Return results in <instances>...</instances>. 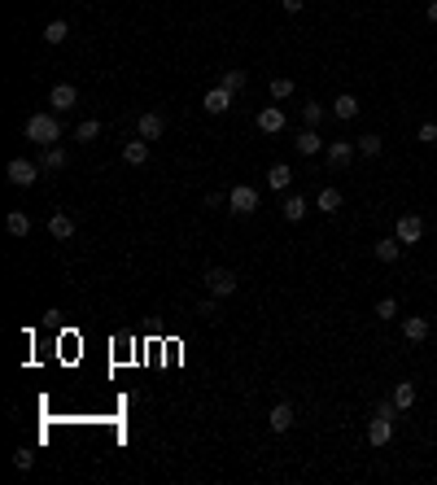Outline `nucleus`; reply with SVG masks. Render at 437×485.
I'll use <instances>...</instances> for the list:
<instances>
[{
	"instance_id": "nucleus-17",
	"label": "nucleus",
	"mask_w": 437,
	"mask_h": 485,
	"mask_svg": "<svg viewBox=\"0 0 437 485\" xmlns=\"http://www.w3.org/2000/svg\"><path fill=\"white\" fill-rule=\"evenodd\" d=\"M66 162H70V153L62 145H49V149H44V158H40V171H62Z\"/></svg>"
},
{
	"instance_id": "nucleus-24",
	"label": "nucleus",
	"mask_w": 437,
	"mask_h": 485,
	"mask_svg": "<svg viewBox=\"0 0 437 485\" xmlns=\"http://www.w3.org/2000/svg\"><path fill=\"white\" fill-rule=\"evenodd\" d=\"M70 40V27H66V18H57L44 27V44H66Z\"/></svg>"
},
{
	"instance_id": "nucleus-34",
	"label": "nucleus",
	"mask_w": 437,
	"mask_h": 485,
	"mask_svg": "<svg viewBox=\"0 0 437 485\" xmlns=\"http://www.w3.org/2000/svg\"><path fill=\"white\" fill-rule=\"evenodd\" d=\"M31 464H35V455H31V451H27V446H22V451H18V455H14V468H18V472H27V468H31Z\"/></svg>"
},
{
	"instance_id": "nucleus-29",
	"label": "nucleus",
	"mask_w": 437,
	"mask_h": 485,
	"mask_svg": "<svg viewBox=\"0 0 437 485\" xmlns=\"http://www.w3.org/2000/svg\"><path fill=\"white\" fill-rule=\"evenodd\" d=\"M302 118H306V127H320V123H324V105L306 101V105H302Z\"/></svg>"
},
{
	"instance_id": "nucleus-11",
	"label": "nucleus",
	"mask_w": 437,
	"mask_h": 485,
	"mask_svg": "<svg viewBox=\"0 0 437 485\" xmlns=\"http://www.w3.org/2000/svg\"><path fill=\"white\" fill-rule=\"evenodd\" d=\"M75 101H79V92H75V84H57L53 92H49V105H53V110H75Z\"/></svg>"
},
{
	"instance_id": "nucleus-5",
	"label": "nucleus",
	"mask_w": 437,
	"mask_h": 485,
	"mask_svg": "<svg viewBox=\"0 0 437 485\" xmlns=\"http://www.w3.org/2000/svg\"><path fill=\"white\" fill-rule=\"evenodd\" d=\"M394 236H398L403 245H420V241H424V219H420V215H398Z\"/></svg>"
},
{
	"instance_id": "nucleus-14",
	"label": "nucleus",
	"mask_w": 437,
	"mask_h": 485,
	"mask_svg": "<svg viewBox=\"0 0 437 485\" xmlns=\"http://www.w3.org/2000/svg\"><path fill=\"white\" fill-rule=\"evenodd\" d=\"M123 162H127V167H145V162H149V140H127V145H123Z\"/></svg>"
},
{
	"instance_id": "nucleus-16",
	"label": "nucleus",
	"mask_w": 437,
	"mask_h": 485,
	"mask_svg": "<svg viewBox=\"0 0 437 485\" xmlns=\"http://www.w3.org/2000/svg\"><path fill=\"white\" fill-rule=\"evenodd\" d=\"M359 110H363V105H359V97H354V92H341V97L333 101V114L341 118V123H350V118H359Z\"/></svg>"
},
{
	"instance_id": "nucleus-4",
	"label": "nucleus",
	"mask_w": 437,
	"mask_h": 485,
	"mask_svg": "<svg viewBox=\"0 0 437 485\" xmlns=\"http://www.w3.org/2000/svg\"><path fill=\"white\" fill-rule=\"evenodd\" d=\"M228 206H232V215H254L258 210V188H250V184H236L232 193H228Z\"/></svg>"
},
{
	"instance_id": "nucleus-19",
	"label": "nucleus",
	"mask_w": 437,
	"mask_h": 485,
	"mask_svg": "<svg viewBox=\"0 0 437 485\" xmlns=\"http://www.w3.org/2000/svg\"><path fill=\"white\" fill-rule=\"evenodd\" d=\"M49 232L57 236V241H70V236H75V219H70L66 210H57V215L49 219Z\"/></svg>"
},
{
	"instance_id": "nucleus-33",
	"label": "nucleus",
	"mask_w": 437,
	"mask_h": 485,
	"mask_svg": "<svg viewBox=\"0 0 437 485\" xmlns=\"http://www.w3.org/2000/svg\"><path fill=\"white\" fill-rule=\"evenodd\" d=\"M416 140H420V145H437V123H420Z\"/></svg>"
},
{
	"instance_id": "nucleus-22",
	"label": "nucleus",
	"mask_w": 437,
	"mask_h": 485,
	"mask_svg": "<svg viewBox=\"0 0 437 485\" xmlns=\"http://www.w3.org/2000/svg\"><path fill=\"white\" fill-rule=\"evenodd\" d=\"M280 215H285L289 223H302V219H306V197H298V193H293V197H285Z\"/></svg>"
},
{
	"instance_id": "nucleus-35",
	"label": "nucleus",
	"mask_w": 437,
	"mask_h": 485,
	"mask_svg": "<svg viewBox=\"0 0 437 485\" xmlns=\"http://www.w3.org/2000/svg\"><path fill=\"white\" fill-rule=\"evenodd\" d=\"M280 5H285V14H302V9H306V0H280Z\"/></svg>"
},
{
	"instance_id": "nucleus-7",
	"label": "nucleus",
	"mask_w": 437,
	"mask_h": 485,
	"mask_svg": "<svg viewBox=\"0 0 437 485\" xmlns=\"http://www.w3.org/2000/svg\"><path fill=\"white\" fill-rule=\"evenodd\" d=\"M429 333H433V324L424 315H407L403 319V337L411 341V346H420V341H429Z\"/></svg>"
},
{
	"instance_id": "nucleus-13",
	"label": "nucleus",
	"mask_w": 437,
	"mask_h": 485,
	"mask_svg": "<svg viewBox=\"0 0 437 485\" xmlns=\"http://www.w3.org/2000/svg\"><path fill=\"white\" fill-rule=\"evenodd\" d=\"M162 132H167V118L162 114H140V127H136L140 140H158Z\"/></svg>"
},
{
	"instance_id": "nucleus-31",
	"label": "nucleus",
	"mask_w": 437,
	"mask_h": 485,
	"mask_svg": "<svg viewBox=\"0 0 437 485\" xmlns=\"http://www.w3.org/2000/svg\"><path fill=\"white\" fill-rule=\"evenodd\" d=\"M197 315L206 319V324H219V302L215 298H206V302H197Z\"/></svg>"
},
{
	"instance_id": "nucleus-2",
	"label": "nucleus",
	"mask_w": 437,
	"mask_h": 485,
	"mask_svg": "<svg viewBox=\"0 0 437 485\" xmlns=\"http://www.w3.org/2000/svg\"><path fill=\"white\" fill-rule=\"evenodd\" d=\"M206 289L215 293V298H232L236 293V271H228V267H206Z\"/></svg>"
},
{
	"instance_id": "nucleus-27",
	"label": "nucleus",
	"mask_w": 437,
	"mask_h": 485,
	"mask_svg": "<svg viewBox=\"0 0 437 485\" xmlns=\"http://www.w3.org/2000/svg\"><path fill=\"white\" fill-rule=\"evenodd\" d=\"M219 88H228L232 97L245 88V70H223V79H219Z\"/></svg>"
},
{
	"instance_id": "nucleus-20",
	"label": "nucleus",
	"mask_w": 437,
	"mask_h": 485,
	"mask_svg": "<svg viewBox=\"0 0 437 485\" xmlns=\"http://www.w3.org/2000/svg\"><path fill=\"white\" fill-rule=\"evenodd\" d=\"M354 149H359V158H381L385 140L376 136V132H368V136H359V140H354Z\"/></svg>"
},
{
	"instance_id": "nucleus-37",
	"label": "nucleus",
	"mask_w": 437,
	"mask_h": 485,
	"mask_svg": "<svg viewBox=\"0 0 437 485\" xmlns=\"http://www.w3.org/2000/svg\"><path fill=\"white\" fill-rule=\"evenodd\" d=\"M424 14H429V22H437V0H429V9H424Z\"/></svg>"
},
{
	"instance_id": "nucleus-25",
	"label": "nucleus",
	"mask_w": 437,
	"mask_h": 485,
	"mask_svg": "<svg viewBox=\"0 0 437 485\" xmlns=\"http://www.w3.org/2000/svg\"><path fill=\"white\" fill-rule=\"evenodd\" d=\"M394 402H398V411H407L411 402H416V385H411V381H398V385H394Z\"/></svg>"
},
{
	"instance_id": "nucleus-1",
	"label": "nucleus",
	"mask_w": 437,
	"mask_h": 485,
	"mask_svg": "<svg viewBox=\"0 0 437 485\" xmlns=\"http://www.w3.org/2000/svg\"><path fill=\"white\" fill-rule=\"evenodd\" d=\"M27 140H35L40 149H49L62 140V123H57V114H31L27 118Z\"/></svg>"
},
{
	"instance_id": "nucleus-10",
	"label": "nucleus",
	"mask_w": 437,
	"mask_h": 485,
	"mask_svg": "<svg viewBox=\"0 0 437 485\" xmlns=\"http://www.w3.org/2000/svg\"><path fill=\"white\" fill-rule=\"evenodd\" d=\"M293 149H298L302 158H311V153H324V140H320V132H315V127H302L298 140H293Z\"/></svg>"
},
{
	"instance_id": "nucleus-3",
	"label": "nucleus",
	"mask_w": 437,
	"mask_h": 485,
	"mask_svg": "<svg viewBox=\"0 0 437 485\" xmlns=\"http://www.w3.org/2000/svg\"><path fill=\"white\" fill-rule=\"evenodd\" d=\"M5 180L14 184V188H31L35 180H40V167H35V162H27V158H14L5 167Z\"/></svg>"
},
{
	"instance_id": "nucleus-15",
	"label": "nucleus",
	"mask_w": 437,
	"mask_h": 485,
	"mask_svg": "<svg viewBox=\"0 0 437 485\" xmlns=\"http://www.w3.org/2000/svg\"><path fill=\"white\" fill-rule=\"evenodd\" d=\"M267 424H271V433H289L293 429V407H289V402H276L271 416H267Z\"/></svg>"
},
{
	"instance_id": "nucleus-36",
	"label": "nucleus",
	"mask_w": 437,
	"mask_h": 485,
	"mask_svg": "<svg viewBox=\"0 0 437 485\" xmlns=\"http://www.w3.org/2000/svg\"><path fill=\"white\" fill-rule=\"evenodd\" d=\"M223 201H228V197H223V193H206V206H210V210H219Z\"/></svg>"
},
{
	"instance_id": "nucleus-28",
	"label": "nucleus",
	"mask_w": 437,
	"mask_h": 485,
	"mask_svg": "<svg viewBox=\"0 0 437 485\" xmlns=\"http://www.w3.org/2000/svg\"><path fill=\"white\" fill-rule=\"evenodd\" d=\"M271 97H276V101L293 97V79H289V75H276V79H271Z\"/></svg>"
},
{
	"instance_id": "nucleus-9",
	"label": "nucleus",
	"mask_w": 437,
	"mask_h": 485,
	"mask_svg": "<svg viewBox=\"0 0 437 485\" xmlns=\"http://www.w3.org/2000/svg\"><path fill=\"white\" fill-rule=\"evenodd\" d=\"M354 153H359V149H354L350 140H328V145H324V158L333 162V167H350Z\"/></svg>"
},
{
	"instance_id": "nucleus-6",
	"label": "nucleus",
	"mask_w": 437,
	"mask_h": 485,
	"mask_svg": "<svg viewBox=\"0 0 437 485\" xmlns=\"http://www.w3.org/2000/svg\"><path fill=\"white\" fill-rule=\"evenodd\" d=\"M258 132H267V136H276V132H285V110H280V105H263V110H258Z\"/></svg>"
},
{
	"instance_id": "nucleus-12",
	"label": "nucleus",
	"mask_w": 437,
	"mask_h": 485,
	"mask_svg": "<svg viewBox=\"0 0 437 485\" xmlns=\"http://www.w3.org/2000/svg\"><path fill=\"white\" fill-rule=\"evenodd\" d=\"M202 105H206V114H228L232 110V92L228 88H210L202 97Z\"/></svg>"
},
{
	"instance_id": "nucleus-18",
	"label": "nucleus",
	"mask_w": 437,
	"mask_h": 485,
	"mask_svg": "<svg viewBox=\"0 0 437 485\" xmlns=\"http://www.w3.org/2000/svg\"><path fill=\"white\" fill-rule=\"evenodd\" d=\"M398 254H403V241H398V236L376 241V263H398Z\"/></svg>"
},
{
	"instance_id": "nucleus-23",
	"label": "nucleus",
	"mask_w": 437,
	"mask_h": 485,
	"mask_svg": "<svg viewBox=\"0 0 437 485\" xmlns=\"http://www.w3.org/2000/svg\"><path fill=\"white\" fill-rule=\"evenodd\" d=\"M315 206H320L324 215H337V210H341V188H320V197H315Z\"/></svg>"
},
{
	"instance_id": "nucleus-32",
	"label": "nucleus",
	"mask_w": 437,
	"mask_h": 485,
	"mask_svg": "<svg viewBox=\"0 0 437 485\" xmlns=\"http://www.w3.org/2000/svg\"><path fill=\"white\" fill-rule=\"evenodd\" d=\"M376 319H398V302L394 298H381V302H376Z\"/></svg>"
},
{
	"instance_id": "nucleus-8",
	"label": "nucleus",
	"mask_w": 437,
	"mask_h": 485,
	"mask_svg": "<svg viewBox=\"0 0 437 485\" xmlns=\"http://www.w3.org/2000/svg\"><path fill=\"white\" fill-rule=\"evenodd\" d=\"M368 442H372V446H389V442H394V420L372 416V420H368Z\"/></svg>"
},
{
	"instance_id": "nucleus-26",
	"label": "nucleus",
	"mask_w": 437,
	"mask_h": 485,
	"mask_svg": "<svg viewBox=\"0 0 437 485\" xmlns=\"http://www.w3.org/2000/svg\"><path fill=\"white\" fill-rule=\"evenodd\" d=\"M5 228H9V236H27V232H31V215H22V210H14V215L5 219Z\"/></svg>"
},
{
	"instance_id": "nucleus-21",
	"label": "nucleus",
	"mask_w": 437,
	"mask_h": 485,
	"mask_svg": "<svg viewBox=\"0 0 437 485\" xmlns=\"http://www.w3.org/2000/svg\"><path fill=\"white\" fill-rule=\"evenodd\" d=\"M267 184H271V193H285V188L293 184V171L285 167V162H276V167L267 171Z\"/></svg>"
},
{
	"instance_id": "nucleus-30",
	"label": "nucleus",
	"mask_w": 437,
	"mask_h": 485,
	"mask_svg": "<svg viewBox=\"0 0 437 485\" xmlns=\"http://www.w3.org/2000/svg\"><path fill=\"white\" fill-rule=\"evenodd\" d=\"M75 136H79V140H97V136H101V123H97V118H84V123L75 127Z\"/></svg>"
}]
</instances>
